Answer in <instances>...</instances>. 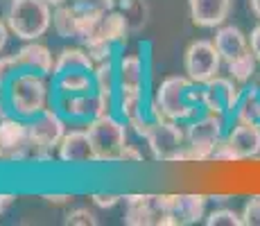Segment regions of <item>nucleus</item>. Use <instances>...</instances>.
I'll return each mask as SVG.
<instances>
[{
    "label": "nucleus",
    "instance_id": "f257e3e1",
    "mask_svg": "<svg viewBox=\"0 0 260 226\" xmlns=\"http://www.w3.org/2000/svg\"><path fill=\"white\" fill-rule=\"evenodd\" d=\"M154 100L168 120H192L199 109L204 111V84H194L188 75H170L158 84Z\"/></svg>",
    "mask_w": 260,
    "mask_h": 226
},
{
    "label": "nucleus",
    "instance_id": "f03ea898",
    "mask_svg": "<svg viewBox=\"0 0 260 226\" xmlns=\"http://www.w3.org/2000/svg\"><path fill=\"white\" fill-rule=\"evenodd\" d=\"M7 98L12 113L23 120L37 118L41 111L48 109L50 86L46 82V75L34 73V70H18L7 84Z\"/></svg>",
    "mask_w": 260,
    "mask_h": 226
},
{
    "label": "nucleus",
    "instance_id": "7ed1b4c3",
    "mask_svg": "<svg viewBox=\"0 0 260 226\" xmlns=\"http://www.w3.org/2000/svg\"><path fill=\"white\" fill-rule=\"evenodd\" d=\"M5 21L16 39L39 41L52 27V7L46 0H9Z\"/></svg>",
    "mask_w": 260,
    "mask_h": 226
},
{
    "label": "nucleus",
    "instance_id": "20e7f679",
    "mask_svg": "<svg viewBox=\"0 0 260 226\" xmlns=\"http://www.w3.org/2000/svg\"><path fill=\"white\" fill-rule=\"evenodd\" d=\"M127 127L129 124H124L113 113L98 115V118L88 120L86 132L91 136L98 163H118L120 152L127 145Z\"/></svg>",
    "mask_w": 260,
    "mask_h": 226
},
{
    "label": "nucleus",
    "instance_id": "39448f33",
    "mask_svg": "<svg viewBox=\"0 0 260 226\" xmlns=\"http://www.w3.org/2000/svg\"><path fill=\"white\" fill-rule=\"evenodd\" d=\"M224 136V118L204 111L199 118H192L186 127V147L188 163H204L211 160L215 147Z\"/></svg>",
    "mask_w": 260,
    "mask_h": 226
},
{
    "label": "nucleus",
    "instance_id": "423d86ee",
    "mask_svg": "<svg viewBox=\"0 0 260 226\" xmlns=\"http://www.w3.org/2000/svg\"><path fill=\"white\" fill-rule=\"evenodd\" d=\"M145 143L152 158L163 160V163H188L186 129L179 127L177 120H161V122L152 120Z\"/></svg>",
    "mask_w": 260,
    "mask_h": 226
},
{
    "label": "nucleus",
    "instance_id": "0eeeda50",
    "mask_svg": "<svg viewBox=\"0 0 260 226\" xmlns=\"http://www.w3.org/2000/svg\"><path fill=\"white\" fill-rule=\"evenodd\" d=\"M29 129V149H32L34 160H48L52 149L59 147L61 138L66 136V120L61 118L54 109H46L27 122Z\"/></svg>",
    "mask_w": 260,
    "mask_h": 226
},
{
    "label": "nucleus",
    "instance_id": "6e6552de",
    "mask_svg": "<svg viewBox=\"0 0 260 226\" xmlns=\"http://www.w3.org/2000/svg\"><path fill=\"white\" fill-rule=\"evenodd\" d=\"M222 68V57L213 41L197 39L186 48L183 52V70L194 84H206L219 75Z\"/></svg>",
    "mask_w": 260,
    "mask_h": 226
},
{
    "label": "nucleus",
    "instance_id": "1a4fd4ad",
    "mask_svg": "<svg viewBox=\"0 0 260 226\" xmlns=\"http://www.w3.org/2000/svg\"><path fill=\"white\" fill-rule=\"evenodd\" d=\"M0 152H3V160H25L32 156L29 129L23 118L9 115L0 120Z\"/></svg>",
    "mask_w": 260,
    "mask_h": 226
},
{
    "label": "nucleus",
    "instance_id": "9d476101",
    "mask_svg": "<svg viewBox=\"0 0 260 226\" xmlns=\"http://www.w3.org/2000/svg\"><path fill=\"white\" fill-rule=\"evenodd\" d=\"M240 95L242 90L231 77H213L211 82L204 84V111L215 113V115H226L236 113Z\"/></svg>",
    "mask_w": 260,
    "mask_h": 226
},
{
    "label": "nucleus",
    "instance_id": "9b49d317",
    "mask_svg": "<svg viewBox=\"0 0 260 226\" xmlns=\"http://www.w3.org/2000/svg\"><path fill=\"white\" fill-rule=\"evenodd\" d=\"M57 156L61 163H98L93 152L91 136L86 129H71L61 138L57 147Z\"/></svg>",
    "mask_w": 260,
    "mask_h": 226
},
{
    "label": "nucleus",
    "instance_id": "f8f14e48",
    "mask_svg": "<svg viewBox=\"0 0 260 226\" xmlns=\"http://www.w3.org/2000/svg\"><path fill=\"white\" fill-rule=\"evenodd\" d=\"M238 160L260 156V122H238L226 136Z\"/></svg>",
    "mask_w": 260,
    "mask_h": 226
},
{
    "label": "nucleus",
    "instance_id": "ddd939ff",
    "mask_svg": "<svg viewBox=\"0 0 260 226\" xmlns=\"http://www.w3.org/2000/svg\"><path fill=\"white\" fill-rule=\"evenodd\" d=\"M190 18L199 27H219L231 14V0H188Z\"/></svg>",
    "mask_w": 260,
    "mask_h": 226
},
{
    "label": "nucleus",
    "instance_id": "4468645a",
    "mask_svg": "<svg viewBox=\"0 0 260 226\" xmlns=\"http://www.w3.org/2000/svg\"><path fill=\"white\" fill-rule=\"evenodd\" d=\"M211 197L197 192H186V195H172V217L179 226L194 224L199 219L206 217V202Z\"/></svg>",
    "mask_w": 260,
    "mask_h": 226
},
{
    "label": "nucleus",
    "instance_id": "2eb2a0df",
    "mask_svg": "<svg viewBox=\"0 0 260 226\" xmlns=\"http://www.w3.org/2000/svg\"><path fill=\"white\" fill-rule=\"evenodd\" d=\"M16 54L23 70H34V73H41L46 77L54 75V54L48 45L39 41H25Z\"/></svg>",
    "mask_w": 260,
    "mask_h": 226
},
{
    "label": "nucleus",
    "instance_id": "dca6fc26",
    "mask_svg": "<svg viewBox=\"0 0 260 226\" xmlns=\"http://www.w3.org/2000/svg\"><path fill=\"white\" fill-rule=\"evenodd\" d=\"M213 43L217 48L222 61H231L238 54L249 50V37L240 27H236V25H219L217 32H215Z\"/></svg>",
    "mask_w": 260,
    "mask_h": 226
},
{
    "label": "nucleus",
    "instance_id": "f3484780",
    "mask_svg": "<svg viewBox=\"0 0 260 226\" xmlns=\"http://www.w3.org/2000/svg\"><path fill=\"white\" fill-rule=\"evenodd\" d=\"M124 224L127 226H152L158 215L152 206V195H122Z\"/></svg>",
    "mask_w": 260,
    "mask_h": 226
},
{
    "label": "nucleus",
    "instance_id": "a211bd4d",
    "mask_svg": "<svg viewBox=\"0 0 260 226\" xmlns=\"http://www.w3.org/2000/svg\"><path fill=\"white\" fill-rule=\"evenodd\" d=\"M54 88L61 95H82L95 90L91 70H66V73L54 75Z\"/></svg>",
    "mask_w": 260,
    "mask_h": 226
},
{
    "label": "nucleus",
    "instance_id": "6ab92c4d",
    "mask_svg": "<svg viewBox=\"0 0 260 226\" xmlns=\"http://www.w3.org/2000/svg\"><path fill=\"white\" fill-rule=\"evenodd\" d=\"M61 109L66 118L73 120H93L98 115V93H82V95H63Z\"/></svg>",
    "mask_w": 260,
    "mask_h": 226
},
{
    "label": "nucleus",
    "instance_id": "aec40b11",
    "mask_svg": "<svg viewBox=\"0 0 260 226\" xmlns=\"http://www.w3.org/2000/svg\"><path fill=\"white\" fill-rule=\"evenodd\" d=\"M145 63L141 54H124L118 61V86L120 88H143Z\"/></svg>",
    "mask_w": 260,
    "mask_h": 226
},
{
    "label": "nucleus",
    "instance_id": "412c9836",
    "mask_svg": "<svg viewBox=\"0 0 260 226\" xmlns=\"http://www.w3.org/2000/svg\"><path fill=\"white\" fill-rule=\"evenodd\" d=\"M98 37H102L104 41L109 43H124L127 41V34H129V25H127V18L120 9H107V14L102 16V23L98 27ZM93 37V34H91Z\"/></svg>",
    "mask_w": 260,
    "mask_h": 226
},
{
    "label": "nucleus",
    "instance_id": "4be33fe9",
    "mask_svg": "<svg viewBox=\"0 0 260 226\" xmlns=\"http://www.w3.org/2000/svg\"><path fill=\"white\" fill-rule=\"evenodd\" d=\"M95 61L86 48H61L54 54V75L66 70H93Z\"/></svg>",
    "mask_w": 260,
    "mask_h": 226
},
{
    "label": "nucleus",
    "instance_id": "5701e85b",
    "mask_svg": "<svg viewBox=\"0 0 260 226\" xmlns=\"http://www.w3.org/2000/svg\"><path fill=\"white\" fill-rule=\"evenodd\" d=\"M52 29L57 37L61 39H77L79 37V18H77V7L73 5H61V7L52 9Z\"/></svg>",
    "mask_w": 260,
    "mask_h": 226
},
{
    "label": "nucleus",
    "instance_id": "b1692460",
    "mask_svg": "<svg viewBox=\"0 0 260 226\" xmlns=\"http://www.w3.org/2000/svg\"><path fill=\"white\" fill-rule=\"evenodd\" d=\"M118 9L124 14L129 32H141L149 21V5L147 0H118Z\"/></svg>",
    "mask_w": 260,
    "mask_h": 226
},
{
    "label": "nucleus",
    "instance_id": "393cba45",
    "mask_svg": "<svg viewBox=\"0 0 260 226\" xmlns=\"http://www.w3.org/2000/svg\"><path fill=\"white\" fill-rule=\"evenodd\" d=\"M238 122H260V88H247L240 95L236 109Z\"/></svg>",
    "mask_w": 260,
    "mask_h": 226
},
{
    "label": "nucleus",
    "instance_id": "a878e982",
    "mask_svg": "<svg viewBox=\"0 0 260 226\" xmlns=\"http://www.w3.org/2000/svg\"><path fill=\"white\" fill-rule=\"evenodd\" d=\"M256 61H258V59L253 57L251 48H249L247 52L238 54L236 59H231V61H226L229 77H231L236 84H247L249 79L253 77V73H256Z\"/></svg>",
    "mask_w": 260,
    "mask_h": 226
},
{
    "label": "nucleus",
    "instance_id": "bb28decb",
    "mask_svg": "<svg viewBox=\"0 0 260 226\" xmlns=\"http://www.w3.org/2000/svg\"><path fill=\"white\" fill-rule=\"evenodd\" d=\"M118 109H120V115L124 118V122L138 118V115H145V109H143V88H120Z\"/></svg>",
    "mask_w": 260,
    "mask_h": 226
},
{
    "label": "nucleus",
    "instance_id": "cd10ccee",
    "mask_svg": "<svg viewBox=\"0 0 260 226\" xmlns=\"http://www.w3.org/2000/svg\"><path fill=\"white\" fill-rule=\"evenodd\" d=\"M91 75H93L95 90H100V93H116L118 68L113 66V59H107V61L95 63V68L91 70Z\"/></svg>",
    "mask_w": 260,
    "mask_h": 226
},
{
    "label": "nucleus",
    "instance_id": "c85d7f7f",
    "mask_svg": "<svg viewBox=\"0 0 260 226\" xmlns=\"http://www.w3.org/2000/svg\"><path fill=\"white\" fill-rule=\"evenodd\" d=\"M84 48L88 50V54H91V59L95 63L100 61H107V59H113V43L104 41L102 37H98V34H93V37L84 39Z\"/></svg>",
    "mask_w": 260,
    "mask_h": 226
},
{
    "label": "nucleus",
    "instance_id": "c756f323",
    "mask_svg": "<svg viewBox=\"0 0 260 226\" xmlns=\"http://www.w3.org/2000/svg\"><path fill=\"white\" fill-rule=\"evenodd\" d=\"M208 226H242V215L233 208H215L204 217Z\"/></svg>",
    "mask_w": 260,
    "mask_h": 226
},
{
    "label": "nucleus",
    "instance_id": "7c9ffc66",
    "mask_svg": "<svg viewBox=\"0 0 260 226\" xmlns=\"http://www.w3.org/2000/svg\"><path fill=\"white\" fill-rule=\"evenodd\" d=\"M63 224H68V226H98L100 219L93 210L86 208V206H77V208H73L66 213Z\"/></svg>",
    "mask_w": 260,
    "mask_h": 226
},
{
    "label": "nucleus",
    "instance_id": "2f4dec72",
    "mask_svg": "<svg viewBox=\"0 0 260 226\" xmlns=\"http://www.w3.org/2000/svg\"><path fill=\"white\" fill-rule=\"evenodd\" d=\"M21 70V61H18V54H3L0 57V88H7L9 79Z\"/></svg>",
    "mask_w": 260,
    "mask_h": 226
},
{
    "label": "nucleus",
    "instance_id": "473e14b6",
    "mask_svg": "<svg viewBox=\"0 0 260 226\" xmlns=\"http://www.w3.org/2000/svg\"><path fill=\"white\" fill-rule=\"evenodd\" d=\"M242 222L244 226H260V195H253L244 202L242 208Z\"/></svg>",
    "mask_w": 260,
    "mask_h": 226
},
{
    "label": "nucleus",
    "instance_id": "72a5a7b5",
    "mask_svg": "<svg viewBox=\"0 0 260 226\" xmlns=\"http://www.w3.org/2000/svg\"><path fill=\"white\" fill-rule=\"evenodd\" d=\"M91 202L93 206L98 208H113L122 202V195H116V192H93L91 195Z\"/></svg>",
    "mask_w": 260,
    "mask_h": 226
},
{
    "label": "nucleus",
    "instance_id": "f704fd0d",
    "mask_svg": "<svg viewBox=\"0 0 260 226\" xmlns=\"http://www.w3.org/2000/svg\"><path fill=\"white\" fill-rule=\"evenodd\" d=\"M213 160H217V163H233V160H238L236 152L231 149V145H229L226 138H222L217 143V147H215V154H213Z\"/></svg>",
    "mask_w": 260,
    "mask_h": 226
},
{
    "label": "nucleus",
    "instance_id": "c9c22d12",
    "mask_svg": "<svg viewBox=\"0 0 260 226\" xmlns=\"http://www.w3.org/2000/svg\"><path fill=\"white\" fill-rule=\"evenodd\" d=\"M145 156H143V152L136 147V145H124V149L120 152V158H118V163H143Z\"/></svg>",
    "mask_w": 260,
    "mask_h": 226
},
{
    "label": "nucleus",
    "instance_id": "e433bc0d",
    "mask_svg": "<svg viewBox=\"0 0 260 226\" xmlns=\"http://www.w3.org/2000/svg\"><path fill=\"white\" fill-rule=\"evenodd\" d=\"M249 48H251L253 57H256L260 63V25H256V27L251 29V34H249Z\"/></svg>",
    "mask_w": 260,
    "mask_h": 226
},
{
    "label": "nucleus",
    "instance_id": "4c0bfd02",
    "mask_svg": "<svg viewBox=\"0 0 260 226\" xmlns=\"http://www.w3.org/2000/svg\"><path fill=\"white\" fill-rule=\"evenodd\" d=\"M41 199H46L48 204H54V206H63V204H68V202H73V195H66V192H57V195H41Z\"/></svg>",
    "mask_w": 260,
    "mask_h": 226
},
{
    "label": "nucleus",
    "instance_id": "58836bf2",
    "mask_svg": "<svg viewBox=\"0 0 260 226\" xmlns=\"http://www.w3.org/2000/svg\"><path fill=\"white\" fill-rule=\"evenodd\" d=\"M12 115V107H9V98H7V90L0 88V120L9 118Z\"/></svg>",
    "mask_w": 260,
    "mask_h": 226
},
{
    "label": "nucleus",
    "instance_id": "ea45409f",
    "mask_svg": "<svg viewBox=\"0 0 260 226\" xmlns=\"http://www.w3.org/2000/svg\"><path fill=\"white\" fill-rule=\"evenodd\" d=\"M9 34H12V29H9L7 21H3V18H0V52H3L5 45H7V41H9Z\"/></svg>",
    "mask_w": 260,
    "mask_h": 226
},
{
    "label": "nucleus",
    "instance_id": "a19ab883",
    "mask_svg": "<svg viewBox=\"0 0 260 226\" xmlns=\"http://www.w3.org/2000/svg\"><path fill=\"white\" fill-rule=\"evenodd\" d=\"M14 202H16V195H9V192H0V217L5 215V210L9 208Z\"/></svg>",
    "mask_w": 260,
    "mask_h": 226
},
{
    "label": "nucleus",
    "instance_id": "79ce46f5",
    "mask_svg": "<svg viewBox=\"0 0 260 226\" xmlns=\"http://www.w3.org/2000/svg\"><path fill=\"white\" fill-rule=\"evenodd\" d=\"M249 7H251L253 16L260 18V0H249Z\"/></svg>",
    "mask_w": 260,
    "mask_h": 226
},
{
    "label": "nucleus",
    "instance_id": "37998d69",
    "mask_svg": "<svg viewBox=\"0 0 260 226\" xmlns=\"http://www.w3.org/2000/svg\"><path fill=\"white\" fill-rule=\"evenodd\" d=\"M93 3L102 5L104 9H113V7H116V3H118V0H93Z\"/></svg>",
    "mask_w": 260,
    "mask_h": 226
},
{
    "label": "nucleus",
    "instance_id": "c03bdc74",
    "mask_svg": "<svg viewBox=\"0 0 260 226\" xmlns=\"http://www.w3.org/2000/svg\"><path fill=\"white\" fill-rule=\"evenodd\" d=\"M46 3H48L52 9H54V7H61V5H66L68 0H46Z\"/></svg>",
    "mask_w": 260,
    "mask_h": 226
},
{
    "label": "nucleus",
    "instance_id": "a18cd8bd",
    "mask_svg": "<svg viewBox=\"0 0 260 226\" xmlns=\"http://www.w3.org/2000/svg\"><path fill=\"white\" fill-rule=\"evenodd\" d=\"M79 3H88V0H79ZM91 3H93V0H91Z\"/></svg>",
    "mask_w": 260,
    "mask_h": 226
},
{
    "label": "nucleus",
    "instance_id": "49530a36",
    "mask_svg": "<svg viewBox=\"0 0 260 226\" xmlns=\"http://www.w3.org/2000/svg\"><path fill=\"white\" fill-rule=\"evenodd\" d=\"M0 160H3V152H0Z\"/></svg>",
    "mask_w": 260,
    "mask_h": 226
}]
</instances>
